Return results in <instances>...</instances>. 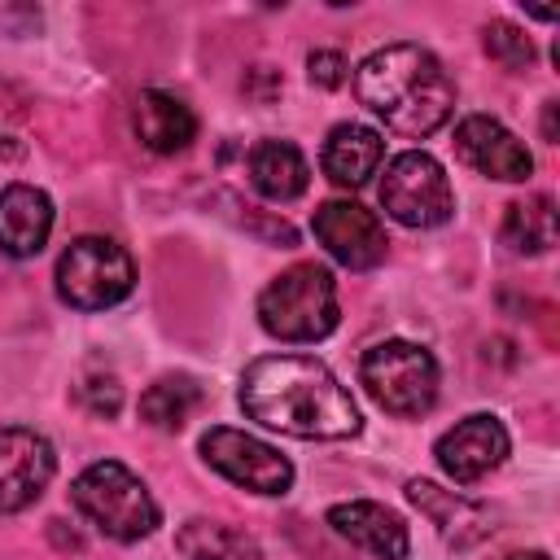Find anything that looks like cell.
<instances>
[{
	"label": "cell",
	"instance_id": "1",
	"mask_svg": "<svg viewBox=\"0 0 560 560\" xmlns=\"http://www.w3.org/2000/svg\"><path fill=\"white\" fill-rule=\"evenodd\" d=\"M241 407L262 429L306 438V442L354 438L363 424L350 389L332 376L328 363L311 354L254 359L241 376Z\"/></svg>",
	"mask_w": 560,
	"mask_h": 560
},
{
	"label": "cell",
	"instance_id": "2",
	"mask_svg": "<svg viewBox=\"0 0 560 560\" xmlns=\"http://www.w3.org/2000/svg\"><path fill=\"white\" fill-rule=\"evenodd\" d=\"M354 92L376 118H385L389 131L411 140L438 131L455 109V83L446 66L420 44H385L363 57L354 70Z\"/></svg>",
	"mask_w": 560,
	"mask_h": 560
},
{
	"label": "cell",
	"instance_id": "3",
	"mask_svg": "<svg viewBox=\"0 0 560 560\" xmlns=\"http://www.w3.org/2000/svg\"><path fill=\"white\" fill-rule=\"evenodd\" d=\"M70 503L114 542H140L162 525L149 486L118 459L88 464L70 486Z\"/></svg>",
	"mask_w": 560,
	"mask_h": 560
},
{
	"label": "cell",
	"instance_id": "4",
	"mask_svg": "<svg viewBox=\"0 0 560 560\" xmlns=\"http://www.w3.org/2000/svg\"><path fill=\"white\" fill-rule=\"evenodd\" d=\"M337 319V280L319 262H293L258 293V324L280 341H319Z\"/></svg>",
	"mask_w": 560,
	"mask_h": 560
},
{
	"label": "cell",
	"instance_id": "5",
	"mask_svg": "<svg viewBox=\"0 0 560 560\" xmlns=\"http://www.w3.org/2000/svg\"><path fill=\"white\" fill-rule=\"evenodd\" d=\"M359 381L372 402L389 416H424L438 402V359L416 341H381L363 354Z\"/></svg>",
	"mask_w": 560,
	"mask_h": 560
},
{
	"label": "cell",
	"instance_id": "6",
	"mask_svg": "<svg viewBox=\"0 0 560 560\" xmlns=\"http://www.w3.org/2000/svg\"><path fill=\"white\" fill-rule=\"evenodd\" d=\"M136 284V267L127 249L109 236H79L57 258V298L74 311L118 306Z\"/></svg>",
	"mask_w": 560,
	"mask_h": 560
},
{
	"label": "cell",
	"instance_id": "7",
	"mask_svg": "<svg viewBox=\"0 0 560 560\" xmlns=\"http://www.w3.org/2000/svg\"><path fill=\"white\" fill-rule=\"evenodd\" d=\"M381 206L402 228H442L455 214V192L442 162L424 149H407L385 166Z\"/></svg>",
	"mask_w": 560,
	"mask_h": 560
},
{
	"label": "cell",
	"instance_id": "8",
	"mask_svg": "<svg viewBox=\"0 0 560 560\" xmlns=\"http://www.w3.org/2000/svg\"><path fill=\"white\" fill-rule=\"evenodd\" d=\"M201 459L254 494H289L293 486V464L262 438L232 424H214L201 433Z\"/></svg>",
	"mask_w": 560,
	"mask_h": 560
},
{
	"label": "cell",
	"instance_id": "9",
	"mask_svg": "<svg viewBox=\"0 0 560 560\" xmlns=\"http://www.w3.org/2000/svg\"><path fill=\"white\" fill-rule=\"evenodd\" d=\"M315 241L350 271H372L385 262V228L372 210H363L359 201H324L311 219Z\"/></svg>",
	"mask_w": 560,
	"mask_h": 560
},
{
	"label": "cell",
	"instance_id": "10",
	"mask_svg": "<svg viewBox=\"0 0 560 560\" xmlns=\"http://www.w3.org/2000/svg\"><path fill=\"white\" fill-rule=\"evenodd\" d=\"M57 472V451L44 433L26 424L0 429V512L31 508Z\"/></svg>",
	"mask_w": 560,
	"mask_h": 560
},
{
	"label": "cell",
	"instance_id": "11",
	"mask_svg": "<svg viewBox=\"0 0 560 560\" xmlns=\"http://www.w3.org/2000/svg\"><path fill=\"white\" fill-rule=\"evenodd\" d=\"M508 446H512V442H508L503 420L490 416V411H477V416H464L459 424H451V429L438 438L433 455H438V464H442V472H446L451 481L472 486V481L490 477V472L508 459Z\"/></svg>",
	"mask_w": 560,
	"mask_h": 560
},
{
	"label": "cell",
	"instance_id": "12",
	"mask_svg": "<svg viewBox=\"0 0 560 560\" xmlns=\"http://www.w3.org/2000/svg\"><path fill=\"white\" fill-rule=\"evenodd\" d=\"M455 153L472 166V171H481V175H490V179H503V184H521V179H529V171H534V158H529V149H525V140L516 136V131H508L499 118H490V114H468L459 127H455Z\"/></svg>",
	"mask_w": 560,
	"mask_h": 560
},
{
	"label": "cell",
	"instance_id": "13",
	"mask_svg": "<svg viewBox=\"0 0 560 560\" xmlns=\"http://www.w3.org/2000/svg\"><path fill=\"white\" fill-rule=\"evenodd\" d=\"M328 525H332L346 542L363 547V551L376 556V560H407V551H411V538H407L402 516H398L394 508H385V503H372V499L332 503V508H328Z\"/></svg>",
	"mask_w": 560,
	"mask_h": 560
},
{
	"label": "cell",
	"instance_id": "14",
	"mask_svg": "<svg viewBox=\"0 0 560 560\" xmlns=\"http://www.w3.org/2000/svg\"><path fill=\"white\" fill-rule=\"evenodd\" d=\"M52 232V201L35 184H9L0 188V254L9 258H35L48 245Z\"/></svg>",
	"mask_w": 560,
	"mask_h": 560
},
{
	"label": "cell",
	"instance_id": "15",
	"mask_svg": "<svg viewBox=\"0 0 560 560\" xmlns=\"http://www.w3.org/2000/svg\"><path fill=\"white\" fill-rule=\"evenodd\" d=\"M131 127H136L140 144L153 149V153H179V149H188L197 140V114L179 96H171L162 88H144L136 96Z\"/></svg>",
	"mask_w": 560,
	"mask_h": 560
},
{
	"label": "cell",
	"instance_id": "16",
	"mask_svg": "<svg viewBox=\"0 0 560 560\" xmlns=\"http://www.w3.org/2000/svg\"><path fill=\"white\" fill-rule=\"evenodd\" d=\"M385 158V140L381 131L363 127V122H337L324 140V153H319V166L324 175L337 184V188H363L376 166Z\"/></svg>",
	"mask_w": 560,
	"mask_h": 560
},
{
	"label": "cell",
	"instance_id": "17",
	"mask_svg": "<svg viewBox=\"0 0 560 560\" xmlns=\"http://www.w3.org/2000/svg\"><path fill=\"white\" fill-rule=\"evenodd\" d=\"M407 499L433 521V529H438L451 547H472V542H481V538L490 534V516H486L472 499H464V494H455V490H442V486H433V481H424V477H411V481H407Z\"/></svg>",
	"mask_w": 560,
	"mask_h": 560
},
{
	"label": "cell",
	"instance_id": "18",
	"mask_svg": "<svg viewBox=\"0 0 560 560\" xmlns=\"http://www.w3.org/2000/svg\"><path fill=\"white\" fill-rule=\"evenodd\" d=\"M249 184L267 201H298L311 184V166L289 140H258L249 149Z\"/></svg>",
	"mask_w": 560,
	"mask_h": 560
},
{
	"label": "cell",
	"instance_id": "19",
	"mask_svg": "<svg viewBox=\"0 0 560 560\" xmlns=\"http://www.w3.org/2000/svg\"><path fill=\"white\" fill-rule=\"evenodd\" d=\"M201 407V385L188 372H171L158 376L144 394H140V420L158 433H179L188 424V416Z\"/></svg>",
	"mask_w": 560,
	"mask_h": 560
},
{
	"label": "cell",
	"instance_id": "20",
	"mask_svg": "<svg viewBox=\"0 0 560 560\" xmlns=\"http://www.w3.org/2000/svg\"><path fill=\"white\" fill-rule=\"evenodd\" d=\"M175 547L184 560H262L258 542L245 529L223 525V521H206V516H192L188 525H179Z\"/></svg>",
	"mask_w": 560,
	"mask_h": 560
},
{
	"label": "cell",
	"instance_id": "21",
	"mask_svg": "<svg viewBox=\"0 0 560 560\" xmlns=\"http://www.w3.org/2000/svg\"><path fill=\"white\" fill-rule=\"evenodd\" d=\"M503 245L512 254H547L556 245V201L547 192H534L525 201H512L508 214H503V228H499Z\"/></svg>",
	"mask_w": 560,
	"mask_h": 560
},
{
	"label": "cell",
	"instance_id": "22",
	"mask_svg": "<svg viewBox=\"0 0 560 560\" xmlns=\"http://www.w3.org/2000/svg\"><path fill=\"white\" fill-rule=\"evenodd\" d=\"M481 35H486V52H490L503 70H529V66H534V39H529L521 26H512V22H490Z\"/></svg>",
	"mask_w": 560,
	"mask_h": 560
},
{
	"label": "cell",
	"instance_id": "23",
	"mask_svg": "<svg viewBox=\"0 0 560 560\" xmlns=\"http://www.w3.org/2000/svg\"><path fill=\"white\" fill-rule=\"evenodd\" d=\"M79 402L96 416V420H114L118 407H122V385L114 376H88L79 385Z\"/></svg>",
	"mask_w": 560,
	"mask_h": 560
},
{
	"label": "cell",
	"instance_id": "24",
	"mask_svg": "<svg viewBox=\"0 0 560 560\" xmlns=\"http://www.w3.org/2000/svg\"><path fill=\"white\" fill-rule=\"evenodd\" d=\"M306 74H311V83H319V88H341V83H346V57L332 52V48H315V52L306 57Z\"/></svg>",
	"mask_w": 560,
	"mask_h": 560
},
{
	"label": "cell",
	"instance_id": "25",
	"mask_svg": "<svg viewBox=\"0 0 560 560\" xmlns=\"http://www.w3.org/2000/svg\"><path fill=\"white\" fill-rule=\"evenodd\" d=\"M542 131H547V140H556V101H547V118H542Z\"/></svg>",
	"mask_w": 560,
	"mask_h": 560
},
{
	"label": "cell",
	"instance_id": "26",
	"mask_svg": "<svg viewBox=\"0 0 560 560\" xmlns=\"http://www.w3.org/2000/svg\"><path fill=\"white\" fill-rule=\"evenodd\" d=\"M503 560H551L547 551H512V556H503Z\"/></svg>",
	"mask_w": 560,
	"mask_h": 560
}]
</instances>
